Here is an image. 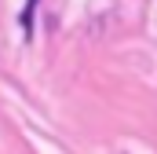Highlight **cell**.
<instances>
[{"label":"cell","mask_w":157,"mask_h":154,"mask_svg":"<svg viewBox=\"0 0 157 154\" xmlns=\"http://www.w3.org/2000/svg\"><path fill=\"white\" fill-rule=\"evenodd\" d=\"M33 4H37V0H26V11H22V30H26V33L33 30Z\"/></svg>","instance_id":"1"}]
</instances>
